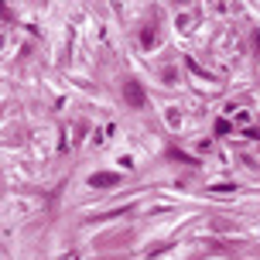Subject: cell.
Instances as JSON below:
<instances>
[{"label": "cell", "instance_id": "7a4b0ae2", "mask_svg": "<svg viewBox=\"0 0 260 260\" xmlns=\"http://www.w3.org/2000/svg\"><path fill=\"white\" fill-rule=\"evenodd\" d=\"M92 188H113V185H120V175L117 171H100V175H92L89 178Z\"/></svg>", "mask_w": 260, "mask_h": 260}, {"label": "cell", "instance_id": "6da1fadb", "mask_svg": "<svg viewBox=\"0 0 260 260\" xmlns=\"http://www.w3.org/2000/svg\"><path fill=\"white\" fill-rule=\"evenodd\" d=\"M123 100H127V106H134V110H141L144 106V89H141V82H123Z\"/></svg>", "mask_w": 260, "mask_h": 260}]
</instances>
